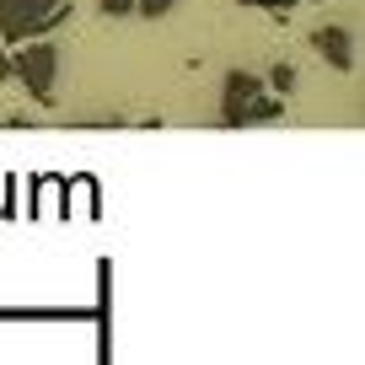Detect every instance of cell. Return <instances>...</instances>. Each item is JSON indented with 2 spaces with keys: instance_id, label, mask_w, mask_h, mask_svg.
I'll return each instance as SVG.
<instances>
[{
  "instance_id": "6da1fadb",
  "label": "cell",
  "mask_w": 365,
  "mask_h": 365,
  "mask_svg": "<svg viewBox=\"0 0 365 365\" xmlns=\"http://www.w3.org/2000/svg\"><path fill=\"white\" fill-rule=\"evenodd\" d=\"M11 81H22V91L33 103H54L59 86V48L48 38H27L11 48Z\"/></svg>"
},
{
  "instance_id": "7a4b0ae2",
  "label": "cell",
  "mask_w": 365,
  "mask_h": 365,
  "mask_svg": "<svg viewBox=\"0 0 365 365\" xmlns=\"http://www.w3.org/2000/svg\"><path fill=\"white\" fill-rule=\"evenodd\" d=\"M258 91H263V76H252V70H226V81H220V124L247 129V103Z\"/></svg>"
},
{
  "instance_id": "3957f363",
  "label": "cell",
  "mask_w": 365,
  "mask_h": 365,
  "mask_svg": "<svg viewBox=\"0 0 365 365\" xmlns=\"http://www.w3.org/2000/svg\"><path fill=\"white\" fill-rule=\"evenodd\" d=\"M312 48H317V59L328 70H339V76H349L354 65H360V48H354V33L344 22H328V27H317L312 33Z\"/></svg>"
},
{
  "instance_id": "277c9868",
  "label": "cell",
  "mask_w": 365,
  "mask_h": 365,
  "mask_svg": "<svg viewBox=\"0 0 365 365\" xmlns=\"http://www.w3.org/2000/svg\"><path fill=\"white\" fill-rule=\"evenodd\" d=\"M27 11V38H48L54 27L70 22V0H22Z\"/></svg>"
},
{
  "instance_id": "5b68a950",
  "label": "cell",
  "mask_w": 365,
  "mask_h": 365,
  "mask_svg": "<svg viewBox=\"0 0 365 365\" xmlns=\"http://www.w3.org/2000/svg\"><path fill=\"white\" fill-rule=\"evenodd\" d=\"M285 108H290V97H274V91H258L247 103V124H279L285 118Z\"/></svg>"
},
{
  "instance_id": "8992f818",
  "label": "cell",
  "mask_w": 365,
  "mask_h": 365,
  "mask_svg": "<svg viewBox=\"0 0 365 365\" xmlns=\"http://www.w3.org/2000/svg\"><path fill=\"white\" fill-rule=\"evenodd\" d=\"M296 65H290V59H274L269 65V76H263V91H274V97H290V91H296Z\"/></svg>"
},
{
  "instance_id": "52a82bcc",
  "label": "cell",
  "mask_w": 365,
  "mask_h": 365,
  "mask_svg": "<svg viewBox=\"0 0 365 365\" xmlns=\"http://www.w3.org/2000/svg\"><path fill=\"white\" fill-rule=\"evenodd\" d=\"M172 11H178V0H135V16H145V22H161Z\"/></svg>"
},
{
  "instance_id": "ba28073f",
  "label": "cell",
  "mask_w": 365,
  "mask_h": 365,
  "mask_svg": "<svg viewBox=\"0 0 365 365\" xmlns=\"http://www.w3.org/2000/svg\"><path fill=\"white\" fill-rule=\"evenodd\" d=\"M237 6H258V11H274V16H279V22H290L285 11H296L301 0H237Z\"/></svg>"
},
{
  "instance_id": "9c48e42d",
  "label": "cell",
  "mask_w": 365,
  "mask_h": 365,
  "mask_svg": "<svg viewBox=\"0 0 365 365\" xmlns=\"http://www.w3.org/2000/svg\"><path fill=\"white\" fill-rule=\"evenodd\" d=\"M97 11L118 22V16H135V0H97Z\"/></svg>"
},
{
  "instance_id": "30bf717a",
  "label": "cell",
  "mask_w": 365,
  "mask_h": 365,
  "mask_svg": "<svg viewBox=\"0 0 365 365\" xmlns=\"http://www.w3.org/2000/svg\"><path fill=\"white\" fill-rule=\"evenodd\" d=\"M0 81H11V54L0 48Z\"/></svg>"
}]
</instances>
